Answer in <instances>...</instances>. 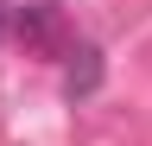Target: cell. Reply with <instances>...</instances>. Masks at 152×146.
I'll use <instances>...</instances> for the list:
<instances>
[{
  "mask_svg": "<svg viewBox=\"0 0 152 146\" xmlns=\"http://www.w3.org/2000/svg\"><path fill=\"white\" fill-rule=\"evenodd\" d=\"M19 45L26 51H45V57H57V51H70V19L64 7H51V0H32V7H19Z\"/></svg>",
  "mask_w": 152,
  "mask_h": 146,
  "instance_id": "1",
  "label": "cell"
},
{
  "mask_svg": "<svg viewBox=\"0 0 152 146\" xmlns=\"http://www.w3.org/2000/svg\"><path fill=\"white\" fill-rule=\"evenodd\" d=\"M64 89H70V102L102 89V51H95V45H76V51H70V76H64Z\"/></svg>",
  "mask_w": 152,
  "mask_h": 146,
  "instance_id": "2",
  "label": "cell"
},
{
  "mask_svg": "<svg viewBox=\"0 0 152 146\" xmlns=\"http://www.w3.org/2000/svg\"><path fill=\"white\" fill-rule=\"evenodd\" d=\"M0 38H7V0H0Z\"/></svg>",
  "mask_w": 152,
  "mask_h": 146,
  "instance_id": "3",
  "label": "cell"
}]
</instances>
